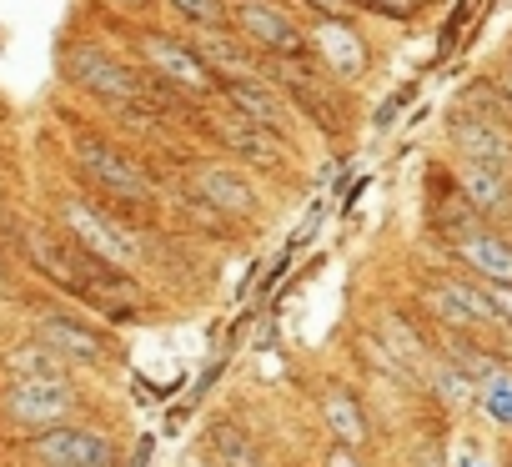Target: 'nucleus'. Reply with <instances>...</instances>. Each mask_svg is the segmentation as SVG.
I'll use <instances>...</instances> for the list:
<instances>
[{"label": "nucleus", "mask_w": 512, "mask_h": 467, "mask_svg": "<svg viewBox=\"0 0 512 467\" xmlns=\"http://www.w3.org/2000/svg\"><path fill=\"white\" fill-rule=\"evenodd\" d=\"M141 61H146L151 76H161L186 101H216L221 96V76L211 71V61L191 41H176L166 31H146L141 36Z\"/></svg>", "instance_id": "1"}, {"label": "nucleus", "mask_w": 512, "mask_h": 467, "mask_svg": "<svg viewBox=\"0 0 512 467\" xmlns=\"http://www.w3.org/2000/svg\"><path fill=\"white\" fill-rule=\"evenodd\" d=\"M61 226H66V237H71L81 252H91V257H101V262H111V267H121V272L141 257V247H136L131 231H126L106 206H96V201H86V196H61Z\"/></svg>", "instance_id": "2"}, {"label": "nucleus", "mask_w": 512, "mask_h": 467, "mask_svg": "<svg viewBox=\"0 0 512 467\" xmlns=\"http://www.w3.org/2000/svg\"><path fill=\"white\" fill-rule=\"evenodd\" d=\"M231 26L236 36L256 51V56H307L312 51V36L292 21V11L282 6V0H236V11H231Z\"/></svg>", "instance_id": "3"}, {"label": "nucleus", "mask_w": 512, "mask_h": 467, "mask_svg": "<svg viewBox=\"0 0 512 467\" xmlns=\"http://www.w3.org/2000/svg\"><path fill=\"white\" fill-rule=\"evenodd\" d=\"M61 76H66L76 91H86V96H96V101H111V106L141 96V71L121 66V61H116L111 51H101L96 41L66 46V51H61Z\"/></svg>", "instance_id": "4"}, {"label": "nucleus", "mask_w": 512, "mask_h": 467, "mask_svg": "<svg viewBox=\"0 0 512 467\" xmlns=\"http://www.w3.org/2000/svg\"><path fill=\"white\" fill-rule=\"evenodd\" d=\"M76 161H81V176H86L101 196L126 201V206H151V201H156V186H151V181L141 176V166L126 161L116 146H106V141H96V136H81V141H76Z\"/></svg>", "instance_id": "5"}, {"label": "nucleus", "mask_w": 512, "mask_h": 467, "mask_svg": "<svg viewBox=\"0 0 512 467\" xmlns=\"http://www.w3.org/2000/svg\"><path fill=\"white\" fill-rule=\"evenodd\" d=\"M216 101L231 106V111H241V116H251L256 126L277 131L282 141H292V131H297L292 96H287L267 71H256V76H221V96H216Z\"/></svg>", "instance_id": "6"}, {"label": "nucleus", "mask_w": 512, "mask_h": 467, "mask_svg": "<svg viewBox=\"0 0 512 467\" xmlns=\"http://www.w3.org/2000/svg\"><path fill=\"white\" fill-rule=\"evenodd\" d=\"M206 131L216 136V146L226 151V156H236V161H246V166H256V171H282L287 161H292V141H282L277 131H267V126H256L251 116H241V111H216L211 121H206Z\"/></svg>", "instance_id": "7"}, {"label": "nucleus", "mask_w": 512, "mask_h": 467, "mask_svg": "<svg viewBox=\"0 0 512 467\" xmlns=\"http://www.w3.org/2000/svg\"><path fill=\"white\" fill-rule=\"evenodd\" d=\"M442 131H447L452 156H472V161L512 176V126H497V121H487V116H477L467 106H452Z\"/></svg>", "instance_id": "8"}, {"label": "nucleus", "mask_w": 512, "mask_h": 467, "mask_svg": "<svg viewBox=\"0 0 512 467\" xmlns=\"http://www.w3.org/2000/svg\"><path fill=\"white\" fill-rule=\"evenodd\" d=\"M31 452H36L41 467H121V452H116V442L106 432L71 427V422L36 432Z\"/></svg>", "instance_id": "9"}, {"label": "nucleus", "mask_w": 512, "mask_h": 467, "mask_svg": "<svg viewBox=\"0 0 512 467\" xmlns=\"http://www.w3.org/2000/svg\"><path fill=\"white\" fill-rule=\"evenodd\" d=\"M307 36H312V56H322L337 81H362L372 56H367V41L357 31V16H317Z\"/></svg>", "instance_id": "10"}, {"label": "nucleus", "mask_w": 512, "mask_h": 467, "mask_svg": "<svg viewBox=\"0 0 512 467\" xmlns=\"http://www.w3.org/2000/svg\"><path fill=\"white\" fill-rule=\"evenodd\" d=\"M0 407H6L11 422L46 432V427H61L71 417L76 392H71V382H11L6 397H0Z\"/></svg>", "instance_id": "11"}, {"label": "nucleus", "mask_w": 512, "mask_h": 467, "mask_svg": "<svg viewBox=\"0 0 512 467\" xmlns=\"http://www.w3.org/2000/svg\"><path fill=\"white\" fill-rule=\"evenodd\" d=\"M452 181L462 186V196L472 201V211L487 226L512 216V176H502V171H492V166H482L472 156H452Z\"/></svg>", "instance_id": "12"}, {"label": "nucleus", "mask_w": 512, "mask_h": 467, "mask_svg": "<svg viewBox=\"0 0 512 467\" xmlns=\"http://www.w3.org/2000/svg\"><path fill=\"white\" fill-rule=\"evenodd\" d=\"M452 252H457V262L472 267L482 282H512V242L502 237L497 226L477 221V226L457 231V237H452Z\"/></svg>", "instance_id": "13"}, {"label": "nucleus", "mask_w": 512, "mask_h": 467, "mask_svg": "<svg viewBox=\"0 0 512 467\" xmlns=\"http://www.w3.org/2000/svg\"><path fill=\"white\" fill-rule=\"evenodd\" d=\"M36 337H41L46 347H56L66 362H81V367H101L106 352H111L96 327H86V322H76V317H66V312L36 317Z\"/></svg>", "instance_id": "14"}, {"label": "nucleus", "mask_w": 512, "mask_h": 467, "mask_svg": "<svg viewBox=\"0 0 512 467\" xmlns=\"http://www.w3.org/2000/svg\"><path fill=\"white\" fill-rule=\"evenodd\" d=\"M196 191H201L221 216H236V221H246V216L262 211V196H256L251 176H241L236 166H221V161L196 171Z\"/></svg>", "instance_id": "15"}, {"label": "nucleus", "mask_w": 512, "mask_h": 467, "mask_svg": "<svg viewBox=\"0 0 512 467\" xmlns=\"http://www.w3.org/2000/svg\"><path fill=\"white\" fill-rule=\"evenodd\" d=\"M322 417H327L332 442H342V447H352V452H362V447L372 442L367 412H362V402H357L352 387H327V397H322Z\"/></svg>", "instance_id": "16"}, {"label": "nucleus", "mask_w": 512, "mask_h": 467, "mask_svg": "<svg viewBox=\"0 0 512 467\" xmlns=\"http://www.w3.org/2000/svg\"><path fill=\"white\" fill-rule=\"evenodd\" d=\"M0 367H6L16 382H66V357L56 352V347H46L41 337L36 342H21V347H11L6 357H0Z\"/></svg>", "instance_id": "17"}, {"label": "nucleus", "mask_w": 512, "mask_h": 467, "mask_svg": "<svg viewBox=\"0 0 512 467\" xmlns=\"http://www.w3.org/2000/svg\"><path fill=\"white\" fill-rule=\"evenodd\" d=\"M382 347L392 352V362L407 372V377H422L432 367V347L402 322V317H382Z\"/></svg>", "instance_id": "18"}, {"label": "nucleus", "mask_w": 512, "mask_h": 467, "mask_svg": "<svg viewBox=\"0 0 512 467\" xmlns=\"http://www.w3.org/2000/svg\"><path fill=\"white\" fill-rule=\"evenodd\" d=\"M472 337H477V332H442V357H447L452 367H462L467 377L487 382V377H492V372H497L502 362H497V357H492L487 347H477Z\"/></svg>", "instance_id": "19"}, {"label": "nucleus", "mask_w": 512, "mask_h": 467, "mask_svg": "<svg viewBox=\"0 0 512 467\" xmlns=\"http://www.w3.org/2000/svg\"><path fill=\"white\" fill-rule=\"evenodd\" d=\"M427 382H432L437 402H447V407H472V402H477V392H482V382H477V377H467L462 367H452L447 357H432Z\"/></svg>", "instance_id": "20"}, {"label": "nucleus", "mask_w": 512, "mask_h": 467, "mask_svg": "<svg viewBox=\"0 0 512 467\" xmlns=\"http://www.w3.org/2000/svg\"><path fill=\"white\" fill-rule=\"evenodd\" d=\"M422 307H427V312H432V317H437V322H442L447 332H477V317H472V312L462 307V297H457V292L447 287V277H442V282H427V287H422Z\"/></svg>", "instance_id": "21"}, {"label": "nucleus", "mask_w": 512, "mask_h": 467, "mask_svg": "<svg viewBox=\"0 0 512 467\" xmlns=\"http://www.w3.org/2000/svg\"><path fill=\"white\" fill-rule=\"evenodd\" d=\"M166 11L176 21H186L191 31H231L236 0H166Z\"/></svg>", "instance_id": "22"}, {"label": "nucleus", "mask_w": 512, "mask_h": 467, "mask_svg": "<svg viewBox=\"0 0 512 467\" xmlns=\"http://www.w3.org/2000/svg\"><path fill=\"white\" fill-rule=\"evenodd\" d=\"M211 457H216V467H267L262 457H256V447L246 442V432L231 427V422L211 427Z\"/></svg>", "instance_id": "23"}, {"label": "nucleus", "mask_w": 512, "mask_h": 467, "mask_svg": "<svg viewBox=\"0 0 512 467\" xmlns=\"http://www.w3.org/2000/svg\"><path fill=\"white\" fill-rule=\"evenodd\" d=\"M477 407L497 422V427H512V372L507 367H497L487 382H482V392H477Z\"/></svg>", "instance_id": "24"}, {"label": "nucleus", "mask_w": 512, "mask_h": 467, "mask_svg": "<svg viewBox=\"0 0 512 467\" xmlns=\"http://www.w3.org/2000/svg\"><path fill=\"white\" fill-rule=\"evenodd\" d=\"M352 11H372V16H387V21H412L422 11V0H347Z\"/></svg>", "instance_id": "25"}, {"label": "nucleus", "mask_w": 512, "mask_h": 467, "mask_svg": "<svg viewBox=\"0 0 512 467\" xmlns=\"http://www.w3.org/2000/svg\"><path fill=\"white\" fill-rule=\"evenodd\" d=\"M412 96H417V81H407V86H402V91H397V96H392V101H387V106L377 111V126H392V121L402 116V106H407Z\"/></svg>", "instance_id": "26"}, {"label": "nucleus", "mask_w": 512, "mask_h": 467, "mask_svg": "<svg viewBox=\"0 0 512 467\" xmlns=\"http://www.w3.org/2000/svg\"><path fill=\"white\" fill-rule=\"evenodd\" d=\"M482 287H487V297L497 302V312H502V322L512 332V282H482Z\"/></svg>", "instance_id": "27"}, {"label": "nucleus", "mask_w": 512, "mask_h": 467, "mask_svg": "<svg viewBox=\"0 0 512 467\" xmlns=\"http://www.w3.org/2000/svg\"><path fill=\"white\" fill-rule=\"evenodd\" d=\"M322 467H367V462H362V457H357L352 447L332 442V447H327V462H322Z\"/></svg>", "instance_id": "28"}, {"label": "nucleus", "mask_w": 512, "mask_h": 467, "mask_svg": "<svg viewBox=\"0 0 512 467\" xmlns=\"http://www.w3.org/2000/svg\"><path fill=\"white\" fill-rule=\"evenodd\" d=\"M307 6H312L317 16H357V11L347 6V0H307Z\"/></svg>", "instance_id": "29"}, {"label": "nucleus", "mask_w": 512, "mask_h": 467, "mask_svg": "<svg viewBox=\"0 0 512 467\" xmlns=\"http://www.w3.org/2000/svg\"><path fill=\"white\" fill-rule=\"evenodd\" d=\"M412 467H442V447H422V452L412 457Z\"/></svg>", "instance_id": "30"}, {"label": "nucleus", "mask_w": 512, "mask_h": 467, "mask_svg": "<svg viewBox=\"0 0 512 467\" xmlns=\"http://www.w3.org/2000/svg\"><path fill=\"white\" fill-rule=\"evenodd\" d=\"M111 6H121V11H146L151 0H111Z\"/></svg>", "instance_id": "31"}, {"label": "nucleus", "mask_w": 512, "mask_h": 467, "mask_svg": "<svg viewBox=\"0 0 512 467\" xmlns=\"http://www.w3.org/2000/svg\"><path fill=\"white\" fill-rule=\"evenodd\" d=\"M186 467H211V462H196V457H191V462H186Z\"/></svg>", "instance_id": "32"}, {"label": "nucleus", "mask_w": 512, "mask_h": 467, "mask_svg": "<svg viewBox=\"0 0 512 467\" xmlns=\"http://www.w3.org/2000/svg\"><path fill=\"white\" fill-rule=\"evenodd\" d=\"M507 71H512V46H507Z\"/></svg>", "instance_id": "33"}]
</instances>
